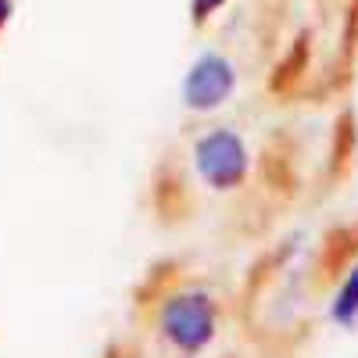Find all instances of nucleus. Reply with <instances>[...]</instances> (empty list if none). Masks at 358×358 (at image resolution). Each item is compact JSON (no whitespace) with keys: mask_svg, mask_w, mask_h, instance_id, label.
<instances>
[{"mask_svg":"<svg viewBox=\"0 0 358 358\" xmlns=\"http://www.w3.org/2000/svg\"><path fill=\"white\" fill-rule=\"evenodd\" d=\"M8 11H11V0H0V25H4V18H8Z\"/></svg>","mask_w":358,"mask_h":358,"instance_id":"nucleus-13","label":"nucleus"},{"mask_svg":"<svg viewBox=\"0 0 358 358\" xmlns=\"http://www.w3.org/2000/svg\"><path fill=\"white\" fill-rule=\"evenodd\" d=\"M358 315V268H351V276L344 280L337 301H334V319L337 322H355Z\"/></svg>","mask_w":358,"mask_h":358,"instance_id":"nucleus-10","label":"nucleus"},{"mask_svg":"<svg viewBox=\"0 0 358 358\" xmlns=\"http://www.w3.org/2000/svg\"><path fill=\"white\" fill-rule=\"evenodd\" d=\"M104 358H140V348L136 344H129V341H118V344H111L108 348V355Z\"/></svg>","mask_w":358,"mask_h":358,"instance_id":"nucleus-11","label":"nucleus"},{"mask_svg":"<svg viewBox=\"0 0 358 358\" xmlns=\"http://www.w3.org/2000/svg\"><path fill=\"white\" fill-rule=\"evenodd\" d=\"M215 319L219 308L212 301V294L204 290H190V294H176L165 297V308H162V330L165 337L179 348V351H201L208 341L215 337Z\"/></svg>","mask_w":358,"mask_h":358,"instance_id":"nucleus-1","label":"nucleus"},{"mask_svg":"<svg viewBox=\"0 0 358 358\" xmlns=\"http://www.w3.org/2000/svg\"><path fill=\"white\" fill-rule=\"evenodd\" d=\"M151 208H155L158 222H165V226H179L183 219L194 215L190 179L176 158H165L151 176Z\"/></svg>","mask_w":358,"mask_h":358,"instance_id":"nucleus-3","label":"nucleus"},{"mask_svg":"<svg viewBox=\"0 0 358 358\" xmlns=\"http://www.w3.org/2000/svg\"><path fill=\"white\" fill-rule=\"evenodd\" d=\"M258 176L262 183L273 190L276 197H294L297 194V147H294V136L287 133H276L273 140L265 143V151L258 158Z\"/></svg>","mask_w":358,"mask_h":358,"instance_id":"nucleus-6","label":"nucleus"},{"mask_svg":"<svg viewBox=\"0 0 358 358\" xmlns=\"http://www.w3.org/2000/svg\"><path fill=\"white\" fill-rule=\"evenodd\" d=\"M194 165H197V172H201V179L208 187L233 190V187H241L244 176H248V147L236 133L215 129V133L197 140Z\"/></svg>","mask_w":358,"mask_h":358,"instance_id":"nucleus-2","label":"nucleus"},{"mask_svg":"<svg viewBox=\"0 0 358 358\" xmlns=\"http://www.w3.org/2000/svg\"><path fill=\"white\" fill-rule=\"evenodd\" d=\"M355 258H358V222L326 229L315 251V287H334L344 276V268L355 265Z\"/></svg>","mask_w":358,"mask_h":358,"instance_id":"nucleus-5","label":"nucleus"},{"mask_svg":"<svg viewBox=\"0 0 358 358\" xmlns=\"http://www.w3.org/2000/svg\"><path fill=\"white\" fill-rule=\"evenodd\" d=\"M355 155H358V118L348 108L334 122V136H330V179H344L355 165Z\"/></svg>","mask_w":358,"mask_h":358,"instance_id":"nucleus-7","label":"nucleus"},{"mask_svg":"<svg viewBox=\"0 0 358 358\" xmlns=\"http://www.w3.org/2000/svg\"><path fill=\"white\" fill-rule=\"evenodd\" d=\"M219 4H226V0H194V18H197V22H204V18L212 15Z\"/></svg>","mask_w":358,"mask_h":358,"instance_id":"nucleus-12","label":"nucleus"},{"mask_svg":"<svg viewBox=\"0 0 358 358\" xmlns=\"http://www.w3.org/2000/svg\"><path fill=\"white\" fill-rule=\"evenodd\" d=\"M233 86H236L233 65L226 62V57H219V54H204L201 62L190 69L187 83H183V97H187V104L194 111H212V108L229 101Z\"/></svg>","mask_w":358,"mask_h":358,"instance_id":"nucleus-4","label":"nucleus"},{"mask_svg":"<svg viewBox=\"0 0 358 358\" xmlns=\"http://www.w3.org/2000/svg\"><path fill=\"white\" fill-rule=\"evenodd\" d=\"M179 280V262L165 258L158 265H151V273L143 276V283L136 287V305H155L162 297H169V287Z\"/></svg>","mask_w":358,"mask_h":358,"instance_id":"nucleus-9","label":"nucleus"},{"mask_svg":"<svg viewBox=\"0 0 358 358\" xmlns=\"http://www.w3.org/2000/svg\"><path fill=\"white\" fill-rule=\"evenodd\" d=\"M308 50H312L308 47V36H297L294 40L290 54L273 69V76H268V90H273V94H290V90L301 83V76L308 69Z\"/></svg>","mask_w":358,"mask_h":358,"instance_id":"nucleus-8","label":"nucleus"}]
</instances>
